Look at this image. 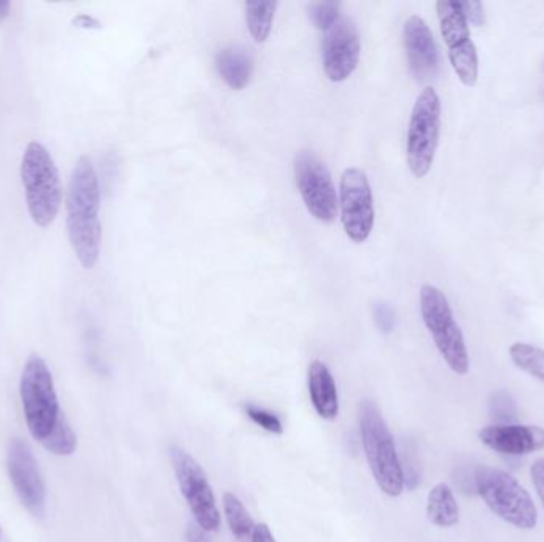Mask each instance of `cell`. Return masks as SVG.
Returning <instances> with one entry per match:
<instances>
[{"instance_id":"obj_1","label":"cell","mask_w":544,"mask_h":542,"mask_svg":"<svg viewBox=\"0 0 544 542\" xmlns=\"http://www.w3.org/2000/svg\"><path fill=\"white\" fill-rule=\"evenodd\" d=\"M99 178L90 158H80L67 191V231L80 264L92 269L99 260Z\"/></svg>"},{"instance_id":"obj_2","label":"cell","mask_w":544,"mask_h":542,"mask_svg":"<svg viewBox=\"0 0 544 542\" xmlns=\"http://www.w3.org/2000/svg\"><path fill=\"white\" fill-rule=\"evenodd\" d=\"M360 434L367 465L377 486L389 496H400L404 479L395 439L384 422L381 410L369 400L361 402Z\"/></svg>"},{"instance_id":"obj_3","label":"cell","mask_w":544,"mask_h":542,"mask_svg":"<svg viewBox=\"0 0 544 542\" xmlns=\"http://www.w3.org/2000/svg\"><path fill=\"white\" fill-rule=\"evenodd\" d=\"M22 180L30 219L37 226H50L63 201V188L50 151L30 142L22 161Z\"/></svg>"},{"instance_id":"obj_4","label":"cell","mask_w":544,"mask_h":542,"mask_svg":"<svg viewBox=\"0 0 544 542\" xmlns=\"http://www.w3.org/2000/svg\"><path fill=\"white\" fill-rule=\"evenodd\" d=\"M476 492L502 520L521 529L537 527L538 512L529 492L508 472L482 466L476 469Z\"/></svg>"},{"instance_id":"obj_5","label":"cell","mask_w":544,"mask_h":542,"mask_svg":"<svg viewBox=\"0 0 544 542\" xmlns=\"http://www.w3.org/2000/svg\"><path fill=\"white\" fill-rule=\"evenodd\" d=\"M20 393L29 433L43 443L55 430L63 412L59 409L53 375L40 357L32 355L28 359L22 369Z\"/></svg>"},{"instance_id":"obj_6","label":"cell","mask_w":544,"mask_h":542,"mask_svg":"<svg viewBox=\"0 0 544 542\" xmlns=\"http://www.w3.org/2000/svg\"><path fill=\"white\" fill-rule=\"evenodd\" d=\"M420 314L447 366L465 375L470 369L467 344L445 293L433 285H424L420 288Z\"/></svg>"},{"instance_id":"obj_7","label":"cell","mask_w":544,"mask_h":542,"mask_svg":"<svg viewBox=\"0 0 544 542\" xmlns=\"http://www.w3.org/2000/svg\"><path fill=\"white\" fill-rule=\"evenodd\" d=\"M439 133L441 100L438 92L427 86L414 104L406 137L408 168L416 178H424L430 172L438 150Z\"/></svg>"},{"instance_id":"obj_8","label":"cell","mask_w":544,"mask_h":542,"mask_svg":"<svg viewBox=\"0 0 544 542\" xmlns=\"http://www.w3.org/2000/svg\"><path fill=\"white\" fill-rule=\"evenodd\" d=\"M436 13L453 72L463 85L473 88L479 77V59L462 2L441 0L436 4Z\"/></svg>"},{"instance_id":"obj_9","label":"cell","mask_w":544,"mask_h":542,"mask_svg":"<svg viewBox=\"0 0 544 542\" xmlns=\"http://www.w3.org/2000/svg\"><path fill=\"white\" fill-rule=\"evenodd\" d=\"M170 460L180 492L184 495L199 529L204 531H217L221 523L220 511L212 486L209 484L203 468L188 452L180 447L170 449Z\"/></svg>"},{"instance_id":"obj_10","label":"cell","mask_w":544,"mask_h":542,"mask_svg":"<svg viewBox=\"0 0 544 542\" xmlns=\"http://www.w3.org/2000/svg\"><path fill=\"white\" fill-rule=\"evenodd\" d=\"M295 182L314 219L330 225L338 217V194L332 174L315 153L301 150L295 158Z\"/></svg>"},{"instance_id":"obj_11","label":"cell","mask_w":544,"mask_h":542,"mask_svg":"<svg viewBox=\"0 0 544 542\" xmlns=\"http://www.w3.org/2000/svg\"><path fill=\"white\" fill-rule=\"evenodd\" d=\"M340 205L347 237L365 242L375 228V199L367 174L358 168H349L341 176Z\"/></svg>"},{"instance_id":"obj_12","label":"cell","mask_w":544,"mask_h":542,"mask_svg":"<svg viewBox=\"0 0 544 542\" xmlns=\"http://www.w3.org/2000/svg\"><path fill=\"white\" fill-rule=\"evenodd\" d=\"M360 36L352 18L341 16L325 32L324 39V71L330 82L341 83L354 73L360 63Z\"/></svg>"},{"instance_id":"obj_13","label":"cell","mask_w":544,"mask_h":542,"mask_svg":"<svg viewBox=\"0 0 544 542\" xmlns=\"http://www.w3.org/2000/svg\"><path fill=\"white\" fill-rule=\"evenodd\" d=\"M7 468L14 492L30 514L42 517L47 504V492L36 458L28 443L13 439L7 453Z\"/></svg>"},{"instance_id":"obj_14","label":"cell","mask_w":544,"mask_h":542,"mask_svg":"<svg viewBox=\"0 0 544 542\" xmlns=\"http://www.w3.org/2000/svg\"><path fill=\"white\" fill-rule=\"evenodd\" d=\"M404 51L412 77L427 83L436 77L439 53L428 24L420 16H410L403 28Z\"/></svg>"},{"instance_id":"obj_15","label":"cell","mask_w":544,"mask_h":542,"mask_svg":"<svg viewBox=\"0 0 544 542\" xmlns=\"http://www.w3.org/2000/svg\"><path fill=\"white\" fill-rule=\"evenodd\" d=\"M479 439L506 457H522L544 449V430L535 425H492L479 431Z\"/></svg>"},{"instance_id":"obj_16","label":"cell","mask_w":544,"mask_h":542,"mask_svg":"<svg viewBox=\"0 0 544 542\" xmlns=\"http://www.w3.org/2000/svg\"><path fill=\"white\" fill-rule=\"evenodd\" d=\"M307 387L312 406L318 416L325 420H334L340 414L338 390L330 369L322 361H312L307 371Z\"/></svg>"},{"instance_id":"obj_17","label":"cell","mask_w":544,"mask_h":542,"mask_svg":"<svg viewBox=\"0 0 544 542\" xmlns=\"http://www.w3.org/2000/svg\"><path fill=\"white\" fill-rule=\"evenodd\" d=\"M215 67L221 80L231 90L242 91L247 88L254 73V57L242 47H227L220 49L215 57Z\"/></svg>"},{"instance_id":"obj_18","label":"cell","mask_w":544,"mask_h":542,"mask_svg":"<svg viewBox=\"0 0 544 542\" xmlns=\"http://www.w3.org/2000/svg\"><path fill=\"white\" fill-rule=\"evenodd\" d=\"M427 515L433 525L443 529L453 527L459 521V504L451 486L438 484L431 488L427 501Z\"/></svg>"},{"instance_id":"obj_19","label":"cell","mask_w":544,"mask_h":542,"mask_svg":"<svg viewBox=\"0 0 544 542\" xmlns=\"http://www.w3.org/2000/svg\"><path fill=\"white\" fill-rule=\"evenodd\" d=\"M279 4L277 2H248L246 4V20L250 36L256 43L268 40L272 30L274 14Z\"/></svg>"},{"instance_id":"obj_20","label":"cell","mask_w":544,"mask_h":542,"mask_svg":"<svg viewBox=\"0 0 544 542\" xmlns=\"http://www.w3.org/2000/svg\"><path fill=\"white\" fill-rule=\"evenodd\" d=\"M223 509L234 539L237 542L252 541L255 523L241 500L233 493L227 492L223 495Z\"/></svg>"},{"instance_id":"obj_21","label":"cell","mask_w":544,"mask_h":542,"mask_svg":"<svg viewBox=\"0 0 544 542\" xmlns=\"http://www.w3.org/2000/svg\"><path fill=\"white\" fill-rule=\"evenodd\" d=\"M509 357L519 369L544 382V350L535 345L516 342L509 348Z\"/></svg>"},{"instance_id":"obj_22","label":"cell","mask_w":544,"mask_h":542,"mask_svg":"<svg viewBox=\"0 0 544 542\" xmlns=\"http://www.w3.org/2000/svg\"><path fill=\"white\" fill-rule=\"evenodd\" d=\"M42 443L47 451L61 457H69L77 451V436L64 416Z\"/></svg>"},{"instance_id":"obj_23","label":"cell","mask_w":544,"mask_h":542,"mask_svg":"<svg viewBox=\"0 0 544 542\" xmlns=\"http://www.w3.org/2000/svg\"><path fill=\"white\" fill-rule=\"evenodd\" d=\"M340 4L336 2H315L307 5L309 20L320 30H328L341 18Z\"/></svg>"},{"instance_id":"obj_24","label":"cell","mask_w":544,"mask_h":542,"mask_svg":"<svg viewBox=\"0 0 544 542\" xmlns=\"http://www.w3.org/2000/svg\"><path fill=\"white\" fill-rule=\"evenodd\" d=\"M490 416L498 425H509L517 417V406L513 396L506 391H497L490 398Z\"/></svg>"},{"instance_id":"obj_25","label":"cell","mask_w":544,"mask_h":542,"mask_svg":"<svg viewBox=\"0 0 544 542\" xmlns=\"http://www.w3.org/2000/svg\"><path fill=\"white\" fill-rule=\"evenodd\" d=\"M246 412L252 418V422L256 423L258 426H262L263 430L274 433V434H282V423L279 420V417L274 416L272 412L256 408V406H252V404L246 406Z\"/></svg>"},{"instance_id":"obj_26","label":"cell","mask_w":544,"mask_h":542,"mask_svg":"<svg viewBox=\"0 0 544 542\" xmlns=\"http://www.w3.org/2000/svg\"><path fill=\"white\" fill-rule=\"evenodd\" d=\"M373 315H375L376 326L382 334H390L395 330V310L392 309L390 304L382 303V301L376 303L373 307Z\"/></svg>"},{"instance_id":"obj_27","label":"cell","mask_w":544,"mask_h":542,"mask_svg":"<svg viewBox=\"0 0 544 542\" xmlns=\"http://www.w3.org/2000/svg\"><path fill=\"white\" fill-rule=\"evenodd\" d=\"M462 8L465 12L468 22H471L473 26H482L486 22V14H484V5L481 2L476 0H468L462 2Z\"/></svg>"},{"instance_id":"obj_28","label":"cell","mask_w":544,"mask_h":542,"mask_svg":"<svg viewBox=\"0 0 544 542\" xmlns=\"http://www.w3.org/2000/svg\"><path fill=\"white\" fill-rule=\"evenodd\" d=\"M531 474L533 486L537 488L538 496H540V500H541L544 506V458L533 463Z\"/></svg>"},{"instance_id":"obj_29","label":"cell","mask_w":544,"mask_h":542,"mask_svg":"<svg viewBox=\"0 0 544 542\" xmlns=\"http://www.w3.org/2000/svg\"><path fill=\"white\" fill-rule=\"evenodd\" d=\"M73 26L78 29H88V30H91V29H100L102 28V24H100L99 20H96L94 16L91 14H78L73 18Z\"/></svg>"},{"instance_id":"obj_30","label":"cell","mask_w":544,"mask_h":542,"mask_svg":"<svg viewBox=\"0 0 544 542\" xmlns=\"http://www.w3.org/2000/svg\"><path fill=\"white\" fill-rule=\"evenodd\" d=\"M250 542H276V539L266 523H258V525H255L254 535H252Z\"/></svg>"},{"instance_id":"obj_31","label":"cell","mask_w":544,"mask_h":542,"mask_svg":"<svg viewBox=\"0 0 544 542\" xmlns=\"http://www.w3.org/2000/svg\"><path fill=\"white\" fill-rule=\"evenodd\" d=\"M188 542H211V539L205 535V531L199 527L190 525L188 529Z\"/></svg>"},{"instance_id":"obj_32","label":"cell","mask_w":544,"mask_h":542,"mask_svg":"<svg viewBox=\"0 0 544 542\" xmlns=\"http://www.w3.org/2000/svg\"><path fill=\"white\" fill-rule=\"evenodd\" d=\"M10 7H12L10 2L0 0V22H4L7 18L8 13H10Z\"/></svg>"}]
</instances>
